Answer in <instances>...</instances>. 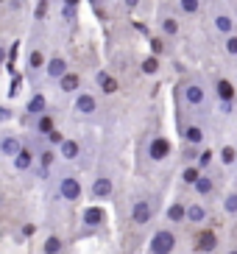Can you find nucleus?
<instances>
[{"label":"nucleus","mask_w":237,"mask_h":254,"mask_svg":"<svg viewBox=\"0 0 237 254\" xmlns=\"http://www.w3.org/2000/svg\"><path fill=\"white\" fill-rule=\"evenodd\" d=\"M212 90H209V84L204 75L198 73H187L178 78L176 84V106L178 109H184V112L195 115V118H209L212 112Z\"/></svg>","instance_id":"f257e3e1"},{"label":"nucleus","mask_w":237,"mask_h":254,"mask_svg":"<svg viewBox=\"0 0 237 254\" xmlns=\"http://www.w3.org/2000/svg\"><path fill=\"white\" fill-rule=\"evenodd\" d=\"M159 207H162V195L154 193V190H137L131 195V204H128V221L131 226L142 229V226L154 224V218L159 215Z\"/></svg>","instance_id":"f03ea898"},{"label":"nucleus","mask_w":237,"mask_h":254,"mask_svg":"<svg viewBox=\"0 0 237 254\" xmlns=\"http://www.w3.org/2000/svg\"><path fill=\"white\" fill-rule=\"evenodd\" d=\"M171 154H173V145H171V140H168L162 131H151V134L142 140V145H140L142 165H151V168L165 165L168 159H171Z\"/></svg>","instance_id":"7ed1b4c3"},{"label":"nucleus","mask_w":237,"mask_h":254,"mask_svg":"<svg viewBox=\"0 0 237 254\" xmlns=\"http://www.w3.org/2000/svg\"><path fill=\"white\" fill-rule=\"evenodd\" d=\"M115 193H118V171L112 165H98L95 176L89 182V198L104 204V201H112Z\"/></svg>","instance_id":"20e7f679"},{"label":"nucleus","mask_w":237,"mask_h":254,"mask_svg":"<svg viewBox=\"0 0 237 254\" xmlns=\"http://www.w3.org/2000/svg\"><path fill=\"white\" fill-rule=\"evenodd\" d=\"M56 154H59V162L73 165V168H89L92 159H95L89 157V140L84 142L81 137H64L56 145Z\"/></svg>","instance_id":"39448f33"},{"label":"nucleus","mask_w":237,"mask_h":254,"mask_svg":"<svg viewBox=\"0 0 237 254\" xmlns=\"http://www.w3.org/2000/svg\"><path fill=\"white\" fill-rule=\"evenodd\" d=\"M53 176H56V195H59L61 201L75 204L84 195V182H81V176H78V171H75L73 165H64V168L56 171Z\"/></svg>","instance_id":"423d86ee"},{"label":"nucleus","mask_w":237,"mask_h":254,"mask_svg":"<svg viewBox=\"0 0 237 254\" xmlns=\"http://www.w3.org/2000/svg\"><path fill=\"white\" fill-rule=\"evenodd\" d=\"M176 131L181 142H195V145H207V123L195 115L176 109Z\"/></svg>","instance_id":"0eeeda50"},{"label":"nucleus","mask_w":237,"mask_h":254,"mask_svg":"<svg viewBox=\"0 0 237 254\" xmlns=\"http://www.w3.org/2000/svg\"><path fill=\"white\" fill-rule=\"evenodd\" d=\"M73 115L89 123H101V115H104V104H101V95L95 90H78L73 95Z\"/></svg>","instance_id":"6e6552de"},{"label":"nucleus","mask_w":237,"mask_h":254,"mask_svg":"<svg viewBox=\"0 0 237 254\" xmlns=\"http://www.w3.org/2000/svg\"><path fill=\"white\" fill-rule=\"evenodd\" d=\"M156 28H159V37H165L168 42H178L181 39V14H178L176 3L165 0L159 11H156Z\"/></svg>","instance_id":"1a4fd4ad"},{"label":"nucleus","mask_w":237,"mask_h":254,"mask_svg":"<svg viewBox=\"0 0 237 254\" xmlns=\"http://www.w3.org/2000/svg\"><path fill=\"white\" fill-rule=\"evenodd\" d=\"M45 62H48V51L42 48V42H39V39H31L28 51H25V62H22V70H25V75H28V81L34 84V87H39V81H42Z\"/></svg>","instance_id":"9d476101"},{"label":"nucleus","mask_w":237,"mask_h":254,"mask_svg":"<svg viewBox=\"0 0 237 254\" xmlns=\"http://www.w3.org/2000/svg\"><path fill=\"white\" fill-rule=\"evenodd\" d=\"M209 90H212V101H215V104L221 106L223 112H226V115L235 112V104H237V87L229 81V78H223V75L212 78Z\"/></svg>","instance_id":"9b49d317"},{"label":"nucleus","mask_w":237,"mask_h":254,"mask_svg":"<svg viewBox=\"0 0 237 254\" xmlns=\"http://www.w3.org/2000/svg\"><path fill=\"white\" fill-rule=\"evenodd\" d=\"M178 246V235L171 224L168 226H159V229L151 232V240H148V254H173Z\"/></svg>","instance_id":"f8f14e48"},{"label":"nucleus","mask_w":237,"mask_h":254,"mask_svg":"<svg viewBox=\"0 0 237 254\" xmlns=\"http://www.w3.org/2000/svg\"><path fill=\"white\" fill-rule=\"evenodd\" d=\"M212 3V28L221 34V37H229V34H235L237 31V17H235V11H232L223 0H209Z\"/></svg>","instance_id":"ddd939ff"},{"label":"nucleus","mask_w":237,"mask_h":254,"mask_svg":"<svg viewBox=\"0 0 237 254\" xmlns=\"http://www.w3.org/2000/svg\"><path fill=\"white\" fill-rule=\"evenodd\" d=\"M56 165H59V154L53 145L45 142L42 148L37 151V162H34V173H37L39 179H51L53 173H56Z\"/></svg>","instance_id":"4468645a"},{"label":"nucleus","mask_w":237,"mask_h":254,"mask_svg":"<svg viewBox=\"0 0 237 254\" xmlns=\"http://www.w3.org/2000/svg\"><path fill=\"white\" fill-rule=\"evenodd\" d=\"M70 70V59H67L64 53H51L48 56V62H45V70H42V78L45 81H59L61 75Z\"/></svg>","instance_id":"2eb2a0df"},{"label":"nucleus","mask_w":237,"mask_h":254,"mask_svg":"<svg viewBox=\"0 0 237 254\" xmlns=\"http://www.w3.org/2000/svg\"><path fill=\"white\" fill-rule=\"evenodd\" d=\"M92 84H95V92L98 95H118L120 90V81L118 75L112 73V70H95V75H92Z\"/></svg>","instance_id":"dca6fc26"},{"label":"nucleus","mask_w":237,"mask_h":254,"mask_svg":"<svg viewBox=\"0 0 237 254\" xmlns=\"http://www.w3.org/2000/svg\"><path fill=\"white\" fill-rule=\"evenodd\" d=\"M106 226V209L92 204L81 212V232H101Z\"/></svg>","instance_id":"f3484780"},{"label":"nucleus","mask_w":237,"mask_h":254,"mask_svg":"<svg viewBox=\"0 0 237 254\" xmlns=\"http://www.w3.org/2000/svg\"><path fill=\"white\" fill-rule=\"evenodd\" d=\"M193 193L198 195L201 201H209V198H215L218 195V179L212 171H204L198 179L193 182Z\"/></svg>","instance_id":"a211bd4d"},{"label":"nucleus","mask_w":237,"mask_h":254,"mask_svg":"<svg viewBox=\"0 0 237 254\" xmlns=\"http://www.w3.org/2000/svg\"><path fill=\"white\" fill-rule=\"evenodd\" d=\"M209 221V204L207 201H187V212H184V224L193 226H204Z\"/></svg>","instance_id":"6ab92c4d"},{"label":"nucleus","mask_w":237,"mask_h":254,"mask_svg":"<svg viewBox=\"0 0 237 254\" xmlns=\"http://www.w3.org/2000/svg\"><path fill=\"white\" fill-rule=\"evenodd\" d=\"M28 126H31V134H37V137H48L56 128V118H53L51 109H45L42 115H37V118H31L28 120Z\"/></svg>","instance_id":"aec40b11"},{"label":"nucleus","mask_w":237,"mask_h":254,"mask_svg":"<svg viewBox=\"0 0 237 254\" xmlns=\"http://www.w3.org/2000/svg\"><path fill=\"white\" fill-rule=\"evenodd\" d=\"M48 95H45V92H34V95L28 98V101H25V109H22V123H28L31 118H37V115H42L45 109H48Z\"/></svg>","instance_id":"412c9836"},{"label":"nucleus","mask_w":237,"mask_h":254,"mask_svg":"<svg viewBox=\"0 0 237 254\" xmlns=\"http://www.w3.org/2000/svg\"><path fill=\"white\" fill-rule=\"evenodd\" d=\"M56 87H59L61 95H75L78 90H84V78H81V73H75V70H67V73L61 75L59 81H56Z\"/></svg>","instance_id":"4be33fe9"},{"label":"nucleus","mask_w":237,"mask_h":254,"mask_svg":"<svg viewBox=\"0 0 237 254\" xmlns=\"http://www.w3.org/2000/svg\"><path fill=\"white\" fill-rule=\"evenodd\" d=\"M218 235H215V229H209V226H204V229L198 232V238H195V252L198 254H212L218 249Z\"/></svg>","instance_id":"5701e85b"},{"label":"nucleus","mask_w":237,"mask_h":254,"mask_svg":"<svg viewBox=\"0 0 237 254\" xmlns=\"http://www.w3.org/2000/svg\"><path fill=\"white\" fill-rule=\"evenodd\" d=\"M20 148H22V137H20V134H11V131L0 134V157L11 159Z\"/></svg>","instance_id":"b1692460"},{"label":"nucleus","mask_w":237,"mask_h":254,"mask_svg":"<svg viewBox=\"0 0 237 254\" xmlns=\"http://www.w3.org/2000/svg\"><path fill=\"white\" fill-rule=\"evenodd\" d=\"M184 212H187V204L181 201V198H176V201H171L168 207H165V221H168L171 226L184 224Z\"/></svg>","instance_id":"393cba45"},{"label":"nucleus","mask_w":237,"mask_h":254,"mask_svg":"<svg viewBox=\"0 0 237 254\" xmlns=\"http://www.w3.org/2000/svg\"><path fill=\"white\" fill-rule=\"evenodd\" d=\"M176 8H178L181 17L195 20V17H201V11H204V0H176Z\"/></svg>","instance_id":"a878e982"},{"label":"nucleus","mask_w":237,"mask_h":254,"mask_svg":"<svg viewBox=\"0 0 237 254\" xmlns=\"http://www.w3.org/2000/svg\"><path fill=\"white\" fill-rule=\"evenodd\" d=\"M215 157L221 162V168H235L237 165V145H221L215 151Z\"/></svg>","instance_id":"bb28decb"},{"label":"nucleus","mask_w":237,"mask_h":254,"mask_svg":"<svg viewBox=\"0 0 237 254\" xmlns=\"http://www.w3.org/2000/svg\"><path fill=\"white\" fill-rule=\"evenodd\" d=\"M201 168L195 162H187V165H181V173H178V182H181V185H187V187H193V182L198 179L201 176Z\"/></svg>","instance_id":"cd10ccee"},{"label":"nucleus","mask_w":237,"mask_h":254,"mask_svg":"<svg viewBox=\"0 0 237 254\" xmlns=\"http://www.w3.org/2000/svg\"><path fill=\"white\" fill-rule=\"evenodd\" d=\"M140 70H142L145 75H159V70H162V59L151 53V56H145V59L140 62Z\"/></svg>","instance_id":"c85d7f7f"},{"label":"nucleus","mask_w":237,"mask_h":254,"mask_svg":"<svg viewBox=\"0 0 237 254\" xmlns=\"http://www.w3.org/2000/svg\"><path fill=\"white\" fill-rule=\"evenodd\" d=\"M64 252V240L59 235H48V240L42 243V254H61Z\"/></svg>","instance_id":"c756f323"},{"label":"nucleus","mask_w":237,"mask_h":254,"mask_svg":"<svg viewBox=\"0 0 237 254\" xmlns=\"http://www.w3.org/2000/svg\"><path fill=\"white\" fill-rule=\"evenodd\" d=\"M51 8H53V0H37V6H34V20L39 25L51 17Z\"/></svg>","instance_id":"7c9ffc66"},{"label":"nucleus","mask_w":237,"mask_h":254,"mask_svg":"<svg viewBox=\"0 0 237 254\" xmlns=\"http://www.w3.org/2000/svg\"><path fill=\"white\" fill-rule=\"evenodd\" d=\"M195 165H198L201 171H212V165H215V151L212 148H201V154H198V159H195Z\"/></svg>","instance_id":"2f4dec72"},{"label":"nucleus","mask_w":237,"mask_h":254,"mask_svg":"<svg viewBox=\"0 0 237 254\" xmlns=\"http://www.w3.org/2000/svg\"><path fill=\"white\" fill-rule=\"evenodd\" d=\"M201 148L204 145H195V142H181V162H195L198 159V154H201Z\"/></svg>","instance_id":"473e14b6"},{"label":"nucleus","mask_w":237,"mask_h":254,"mask_svg":"<svg viewBox=\"0 0 237 254\" xmlns=\"http://www.w3.org/2000/svg\"><path fill=\"white\" fill-rule=\"evenodd\" d=\"M223 212L229 218H237V190H229V193L223 195Z\"/></svg>","instance_id":"72a5a7b5"},{"label":"nucleus","mask_w":237,"mask_h":254,"mask_svg":"<svg viewBox=\"0 0 237 254\" xmlns=\"http://www.w3.org/2000/svg\"><path fill=\"white\" fill-rule=\"evenodd\" d=\"M223 53H226L229 59H237V31L229 34V37H223Z\"/></svg>","instance_id":"f704fd0d"},{"label":"nucleus","mask_w":237,"mask_h":254,"mask_svg":"<svg viewBox=\"0 0 237 254\" xmlns=\"http://www.w3.org/2000/svg\"><path fill=\"white\" fill-rule=\"evenodd\" d=\"M61 17H64V23L75 25V20H78V6H67V3H61Z\"/></svg>","instance_id":"c9c22d12"},{"label":"nucleus","mask_w":237,"mask_h":254,"mask_svg":"<svg viewBox=\"0 0 237 254\" xmlns=\"http://www.w3.org/2000/svg\"><path fill=\"white\" fill-rule=\"evenodd\" d=\"M140 3H142V0H123V6H126L128 11H137V8H140Z\"/></svg>","instance_id":"e433bc0d"},{"label":"nucleus","mask_w":237,"mask_h":254,"mask_svg":"<svg viewBox=\"0 0 237 254\" xmlns=\"http://www.w3.org/2000/svg\"><path fill=\"white\" fill-rule=\"evenodd\" d=\"M6 56H8V51H6V42H0V70H3V64H6Z\"/></svg>","instance_id":"4c0bfd02"},{"label":"nucleus","mask_w":237,"mask_h":254,"mask_svg":"<svg viewBox=\"0 0 237 254\" xmlns=\"http://www.w3.org/2000/svg\"><path fill=\"white\" fill-rule=\"evenodd\" d=\"M154 51L159 53V56H162V53H165V42H162V39H159V37L154 39Z\"/></svg>","instance_id":"58836bf2"},{"label":"nucleus","mask_w":237,"mask_h":254,"mask_svg":"<svg viewBox=\"0 0 237 254\" xmlns=\"http://www.w3.org/2000/svg\"><path fill=\"white\" fill-rule=\"evenodd\" d=\"M104 3H106V0H89V6H92V8H98V6H104Z\"/></svg>","instance_id":"ea45409f"},{"label":"nucleus","mask_w":237,"mask_h":254,"mask_svg":"<svg viewBox=\"0 0 237 254\" xmlns=\"http://www.w3.org/2000/svg\"><path fill=\"white\" fill-rule=\"evenodd\" d=\"M11 3H17V6H25V3H28V0H11Z\"/></svg>","instance_id":"a19ab883"},{"label":"nucleus","mask_w":237,"mask_h":254,"mask_svg":"<svg viewBox=\"0 0 237 254\" xmlns=\"http://www.w3.org/2000/svg\"><path fill=\"white\" fill-rule=\"evenodd\" d=\"M226 254H237V246H235V249H229V252H226Z\"/></svg>","instance_id":"79ce46f5"},{"label":"nucleus","mask_w":237,"mask_h":254,"mask_svg":"<svg viewBox=\"0 0 237 254\" xmlns=\"http://www.w3.org/2000/svg\"><path fill=\"white\" fill-rule=\"evenodd\" d=\"M0 6H8V0H0Z\"/></svg>","instance_id":"37998d69"},{"label":"nucleus","mask_w":237,"mask_h":254,"mask_svg":"<svg viewBox=\"0 0 237 254\" xmlns=\"http://www.w3.org/2000/svg\"><path fill=\"white\" fill-rule=\"evenodd\" d=\"M235 14H237V3H235Z\"/></svg>","instance_id":"c03bdc74"},{"label":"nucleus","mask_w":237,"mask_h":254,"mask_svg":"<svg viewBox=\"0 0 237 254\" xmlns=\"http://www.w3.org/2000/svg\"><path fill=\"white\" fill-rule=\"evenodd\" d=\"M106 3H115V0H106Z\"/></svg>","instance_id":"a18cd8bd"}]
</instances>
